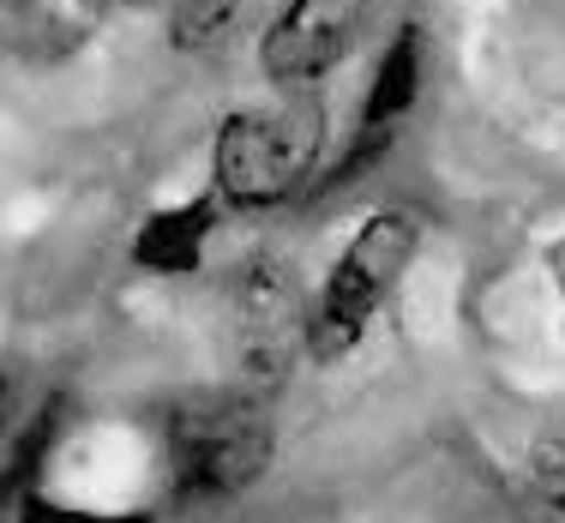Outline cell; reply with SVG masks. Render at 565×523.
<instances>
[{
  "instance_id": "cell-1",
  "label": "cell",
  "mask_w": 565,
  "mask_h": 523,
  "mask_svg": "<svg viewBox=\"0 0 565 523\" xmlns=\"http://www.w3.org/2000/svg\"><path fill=\"white\" fill-rule=\"evenodd\" d=\"M326 103L313 90H282L277 103L223 115L211 139V193L228 211H277L313 193L326 163Z\"/></svg>"
},
{
  "instance_id": "cell-2",
  "label": "cell",
  "mask_w": 565,
  "mask_h": 523,
  "mask_svg": "<svg viewBox=\"0 0 565 523\" xmlns=\"http://www.w3.org/2000/svg\"><path fill=\"white\" fill-rule=\"evenodd\" d=\"M427 217L403 205H380L361 217V230L343 241V253L331 259L326 284L313 295V325H307V355L319 367L355 355L361 338L373 331L380 307L397 295V284L409 277V265L422 259Z\"/></svg>"
},
{
  "instance_id": "cell-3",
  "label": "cell",
  "mask_w": 565,
  "mask_h": 523,
  "mask_svg": "<svg viewBox=\"0 0 565 523\" xmlns=\"http://www.w3.org/2000/svg\"><path fill=\"white\" fill-rule=\"evenodd\" d=\"M163 446L181 500H228L271 469L277 434L253 392H205L163 415Z\"/></svg>"
},
{
  "instance_id": "cell-4",
  "label": "cell",
  "mask_w": 565,
  "mask_h": 523,
  "mask_svg": "<svg viewBox=\"0 0 565 523\" xmlns=\"http://www.w3.org/2000/svg\"><path fill=\"white\" fill-rule=\"evenodd\" d=\"M228 319H235V361L247 392H277L307 355V325H313L301 271L282 253H253L228 284Z\"/></svg>"
},
{
  "instance_id": "cell-5",
  "label": "cell",
  "mask_w": 565,
  "mask_h": 523,
  "mask_svg": "<svg viewBox=\"0 0 565 523\" xmlns=\"http://www.w3.org/2000/svg\"><path fill=\"white\" fill-rule=\"evenodd\" d=\"M373 0H282L259 36V73L282 90H313L326 73L355 55Z\"/></svg>"
},
{
  "instance_id": "cell-6",
  "label": "cell",
  "mask_w": 565,
  "mask_h": 523,
  "mask_svg": "<svg viewBox=\"0 0 565 523\" xmlns=\"http://www.w3.org/2000/svg\"><path fill=\"white\" fill-rule=\"evenodd\" d=\"M422 78H427V31L422 24H397L392 43L380 49L367 78V97H361V120H355V139H380L392 145L397 127L409 120V109L422 103Z\"/></svg>"
},
{
  "instance_id": "cell-7",
  "label": "cell",
  "mask_w": 565,
  "mask_h": 523,
  "mask_svg": "<svg viewBox=\"0 0 565 523\" xmlns=\"http://www.w3.org/2000/svg\"><path fill=\"white\" fill-rule=\"evenodd\" d=\"M7 49L31 66H61L97 36L109 0H0Z\"/></svg>"
},
{
  "instance_id": "cell-8",
  "label": "cell",
  "mask_w": 565,
  "mask_h": 523,
  "mask_svg": "<svg viewBox=\"0 0 565 523\" xmlns=\"http://www.w3.org/2000/svg\"><path fill=\"white\" fill-rule=\"evenodd\" d=\"M223 217V199L211 193H193L181 205H163L139 223L132 235V265L139 271H157V277H199L205 271V247H211V230Z\"/></svg>"
},
{
  "instance_id": "cell-9",
  "label": "cell",
  "mask_w": 565,
  "mask_h": 523,
  "mask_svg": "<svg viewBox=\"0 0 565 523\" xmlns=\"http://www.w3.org/2000/svg\"><path fill=\"white\" fill-rule=\"evenodd\" d=\"M241 0H174L169 7V31H174V49H211L223 43V31L235 24Z\"/></svg>"
},
{
  "instance_id": "cell-10",
  "label": "cell",
  "mask_w": 565,
  "mask_h": 523,
  "mask_svg": "<svg viewBox=\"0 0 565 523\" xmlns=\"http://www.w3.org/2000/svg\"><path fill=\"white\" fill-rule=\"evenodd\" d=\"M55 427H61V397H49V404L36 409L31 421H24V439H19V451H12V469H7V488H12V493H19V481L36 476V463H43Z\"/></svg>"
},
{
  "instance_id": "cell-11",
  "label": "cell",
  "mask_w": 565,
  "mask_h": 523,
  "mask_svg": "<svg viewBox=\"0 0 565 523\" xmlns=\"http://www.w3.org/2000/svg\"><path fill=\"white\" fill-rule=\"evenodd\" d=\"M530 481H535V493L565 517V439H542V446L530 451Z\"/></svg>"
},
{
  "instance_id": "cell-12",
  "label": "cell",
  "mask_w": 565,
  "mask_h": 523,
  "mask_svg": "<svg viewBox=\"0 0 565 523\" xmlns=\"http://www.w3.org/2000/svg\"><path fill=\"white\" fill-rule=\"evenodd\" d=\"M12 523H157L145 512H78V505H55V500H24V512Z\"/></svg>"
},
{
  "instance_id": "cell-13",
  "label": "cell",
  "mask_w": 565,
  "mask_h": 523,
  "mask_svg": "<svg viewBox=\"0 0 565 523\" xmlns=\"http://www.w3.org/2000/svg\"><path fill=\"white\" fill-rule=\"evenodd\" d=\"M542 265H547V277H554V295H559V313H565V235H554V241H547Z\"/></svg>"
}]
</instances>
